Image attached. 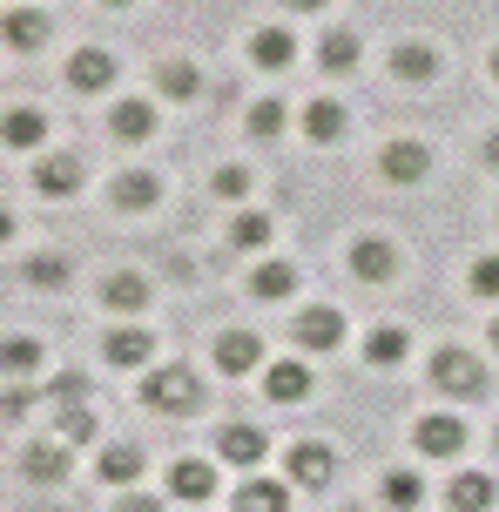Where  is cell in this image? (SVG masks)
Segmentation results:
<instances>
[{
  "label": "cell",
  "mask_w": 499,
  "mask_h": 512,
  "mask_svg": "<svg viewBox=\"0 0 499 512\" xmlns=\"http://www.w3.org/2000/svg\"><path fill=\"white\" fill-rule=\"evenodd\" d=\"M405 351H412V331H405V324H378V331L365 337V364H371V371L405 364Z\"/></svg>",
  "instance_id": "83f0119b"
},
{
  "label": "cell",
  "mask_w": 499,
  "mask_h": 512,
  "mask_svg": "<svg viewBox=\"0 0 499 512\" xmlns=\"http://www.w3.org/2000/svg\"><path fill=\"white\" fill-rule=\"evenodd\" d=\"M115 512H169V506H162V499H156V492H122V499H115Z\"/></svg>",
  "instance_id": "60d3db41"
},
{
  "label": "cell",
  "mask_w": 499,
  "mask_h": 512,
  "mask_svg": "<svg viewBox=\"0 0 499 512\" xmlns=\"http://www.w3.org/2000/svg\"><path fill=\"white\" fill-rule=\"evenodd\" d=\"M486 68H493V81H499V48H493V61H486Z\"/></svg>",
  "instance_id": "f6af8a7d"
},
{
  "label": "cell",
  "mask_w": 499,
  "mask_h": 512,
  "mask_svg": "<svg viewBox=\"0 0 499 512\" xmlns=\"http://www.w3.org/2000/svg\"><path fill=\"white\" fill-rule=\"evenodd\" d=\"M196 398H203V384L189 364H149L142 371V405L149 411H196Z\"/></svg>",
  "instance_id": "6da1fadb"
},
{
  "label": "cell",
  "mask_w": 499,
  "mask_h": 512,
  "mask_svg": "<svg viewBox=\"0 0 499 512\" xmlns=\"http://www.w3.org/2000/svg\"><path fill=\"white\" fill-rule=\"evenodd\" d=\"M284 122H290V115H284V102H257V108H250V122H243V128H250L257 142H277V135H284Z\"/></svg>",
  "instance_id": "d590c367"
},
{
  "label": "cell",
  "mask_w": 499,
  "mask_h": 512,
  "mask_svg": "<svg viewBox=\"0 0 499 512\" xmlns=\"http://www.w3.org/2000/svg\"><path fill=\"white\" fill-rule=\"evenodd\" d=\"M290 61H297V34L290 27H257L250 34V68L257 75H284Z\"/></svg>",
  "instance_id": "d6986e66"
},
{
  "label": "cell",
  "mask_w": 499,
  "mask_h": 512,
  "mask_svg": "<svg viewBox=\"0 0 499 512\" xmlns=\"http://www.w3.org/2000/svg\"><path fill=\"white\" fill-rule=\"evenodd\" d=\"M486 337H493V351H499V317H493V331H486Z\"/></svg>",
  "instance_id": "bcb514c9"
},
{
  "label": "cell",
  "mask_w": 499,
  "mask_h": 512,
  "mask_svg": "<svg viewBox=\"0 0 499 512\" xmlns=\"http://www.w3.org/2000/svg\"><path fill=\"white\" fill-rule=\"evenodd\" d=\"M466 290H473V297H486V304H499V256H493V250L473 256V270H466Z\"/></svg>",
  "instance_id": "e575fe53"
},
{
  "label": "cell",
  "mask_w": 499,
  "mask_h": 512,
  "mask_svg": "<svg viewBox=\"0 0 499 512\" xmlns=\"http://www.w3.org/2000/svg\"><path fill=\"white\" fill-rule=\"evenodd\" d=\"M290 337H297V351H304V358H324V351H338V344H344V310H338V304L297 310Z\"/></svg>",
  "instance_id": "277c9868"
},
{
  "label": "cell",
  "mask_w": 499,
  "mask_h": 512,
  "mask_svg": "<svg viewBox=\"0 0 499 512\" xmlns=\"http://www.w3.org/2000/svg\"><path fill=\"white\" fill-rule=\"evenodd\" d=\"M108 203L122 209V216H142V209L162 203V176L156 169H122V176L108 182Z\"/></svg>",
  "instance_id": "30bf717a"
},
{
  "label": "cell",
  "mask_w": 499,
  "mask_h": 512,
  "mask_svg": "<svg viewBox=\"0 0 499 512\" xmlns=\"http://www.w3.org/2000/svg\"><path fill=\"white\" fill-rule=\"evenodd\" d=\"M21 472L34 479V486H61L68 472H75V445L54 432V438H27L21 445Z\"/></svg>",
  "instance_id": "5b68a950"
},
{
  "label": "cell",
  "mask_w": 499,
  "mask_h": 512,
  "mask_svg": "<svg viewBox=\"0 0 499 512\" xmlns=\"http://www.w3.org/2000/svg\"><path fill=\"white\" fill-rule=\"evenodd\" d=\"M169 499H183V506H210V499H216V465L210 459H176V465H169Z\"/></svg>",
  "instance_id": "2e32d148"
},
{
  "label": "cell",
  "mask_w": 499,
  "mask_h": 512,
  "mask_svg": "<svg viewBox=\"0 0 499 512\" xmlns=\"http://www.w3.org/2000/svg\"><path fill=\"white\" fill-rule=\"evenodd\" d=\"M210 189L223 196V203H243V196H250V169H237V162H230V169H216Z\"/></svg>",
  "instance_id": "74e56055"
},
{
  "label": "cell",
  "mask_w": 499,
  "mask_h": 512,
  "mask_svg": "<svg viewBox=\"0 0 499 512\" xmlns=\"http://www.w3.org/2000/svg\"><path fill=\"white\" fill-rule=\"evenodd\" d=\"M102 358L115 364V371H149L156 364V331L149 324H115L102 344Z\"/></svg>",
  "instance_id": "52a82bcc"
},
{
  "label": "cell",
  "mask_w": 499,
  "mask_h": 512,
  "mask_svg": "<svg viewBox=\"0 0 499 512\" xmlns=\"http://www.w3.org/2000/svg\"><path fill=\"white\" fill-rule=\"evenodd\" d=\"M284 479L290 492H317L338 479V445H324V438H297V445H284Z\"/></svg>",
  "instance_id": "7a4b0ae2"
},
{
  "label": "cell",
  "mask_w": 499,
  "mask_h": 512,
  "mask_svg": "<svg viewBox=\"0 0 499 512\" xmlns=\"http://www.w3.org/2000/svg\"><path fill=\"white\" fill-rule=\"evenodd\" d=\"M102 304L115 310V317H135V310L149 304V283L135 277V270H122V277H108V283H102Z\"/></svg>",
  "instance_id": "1f68e13d"
},
{
  "label": "cell",
  "mask_w": 499,
  "mask_h": 512,
  "mask_svg": "<svg viewBox=\"0 0 499 512\" xmlns=\"http://www.w3.org/2000/svg\"><path fill=\"white\" fill-rule=\"evenodd\" d=\"M61 438H68V445H88V438H95V411H88V398H68V405H61Z\"/></svg>",
  "instance_id": "836d02e7"
},
{
  "label": "cell",
  "mask_w": 499,
  "mask_h": 512,
  "mask_svg": "<svg viewBox=\"0 0 499 512\" xmlns=\"http://www.w3.org/2000/svg\"><path fill=\"white\" fill-rule=\"evenodd\" d=\"M378 169H385V182L412 189V182L432 176V149H425V142H412V135H398V142H385V149H378Z\"/></svg>",
  "instance_id": "9c48e42d"
},
{
  "label": "cell",
  "mask_w": 499,
  "mask_h": 512,
  "mask_svg": "<svg viewBox=\"0 0 499 512\" xmlns=\"http://www.w3.org/2000/svg\"><path fill=\"white\" fill-rule=\"evenodd\" d=\"M392 75L412 81V88L432 81V75H439V48H432V41H398V48H392Z\"/></svg>",
  "instance_id": "d4e9b609"
},
{
  "label": "cell",
  "mask_w": 499,
  "mask_h": 512,
  "mask_svg": "<svg viewBox=\"0 0 499 512\" xmlns=\"http://www.w3.org/2000/svg\"><path fill=\"white\" fill-rule=\"evenodd\" d=\"M0 41L14 54H41L48 48V14H41V7H7V14H0Z\"/></svg>",
  "instance_id": "e0dca14e"
},
{
  "label": "cell",
  "mask_w": 499,
  "mask_h": 512,
  "mask_svg": "<svg viewBox=\"0 0 499 512\" xmlns=\"http://www.w3.org/2000/svg\"><path fill=\"white\" fill-rule=\"evenodd\" d=\"M290 290H297V270L277 263V256H263L257 270H250V297H257V304H284Z\"/></svg>",
  "instance_id": "4316f807"
},
{
  "label": "cell",
  "mask_w": 499,
  "mask_h": 512,
  "mask_svg": "<svg viewBox=\"0 0 499 512\" xmlns=\"http://www.w3.org/2000/svg\"><path fill=\"white\" fill-rule=\"evenodd\" d=\"M263 398H270V405H304V398H311V364L304 358L263 364Z\"/></svg>",
  "instance_id": "5bb4252c"
},
{
  "label": "cell",
  "mask_w": 499,
  "mask_h": 512,
  "mask_svg": "<svg viewBox=\"0 0 499 512\" xmlns=\"http://www.w3.org/2000/svg\"><path fill=\"white\" fill-rule=\"evenodd\" d=\"M493 445H499V432H493Z\"/></svg>",
  "instance_id": "c3c4849f"
},
{
  "label": "cell",
  "mask_w": 499,
  "mask_h": 512,
  "mask_svg": "<svg viewBox=\"0 0 499 512\" xmlns=\"http://www.w3.org/2000/svg\"><path fill=\"white\" fill-rule=\"evenodd\" d=\"M102 7H129V0H102Z\"/></svg>",
  "instance_id": "7dc6e473"
},
{
  "label": "cell",
  "mask_w": 499,
  "mask_h": 512,
  "mask_svg": "<svg viewBox=\"0 0 499 512\" xmlns=\"http://www.w3.org/2000/svg\"><path fill=\"white\" fill-rule=\"evenodd\" d=\"M412 445H419V459H459V452H466V418L425 411L419 425H412Z\"/></svg>",
  "instance_id": "8992f818"
},
{
  "label": "cell",
  "mask_w": 499,
  "mask_h": 512,
  "mask_svg": "<svg viewBox=\"0 0 499 512\" xmlns=\"http://www.w3.org/2000/svg\"><path fill=\"white\" fill-rule=\"evenodd\" d=\"M27 283H34V290H61V283H68V256H34V263H27Z\"/></svg>",
  "instance_id": "8d00e7d4"
},
{
  "label": "cell",
  "mask_w": 499,
  "mask_h": 512,
  "mask_svg": "<svg viewBox=\"0 0 499 512\" xmlns=\"http://www.w3.org/2000/svg\"><path fill=\"white\" fill-rule=\"evenodd\" d=\"M34 411V398H27V378H14L7 384V398H0V418H27Z\"/></svg>",
  "instance_id": "f35d334b"
},
{
  "label": "cell",
  "mask_w": 499,
  "mask_h": 512,
  "mask_svg": "<svg viewBox=\"0 0 499 512\" xmlns=\"http://www.w3.org/2000/svg\"><path fill=\"white\" fill-rule=\"evenodd\" d=\"M486 162H493V169H499V128H493V135H486Z\"/></svg>",
  "instance_id": "7bdbcfd3"
},
{
  "label": "cell",
  "mask_w": 499,
  "mask_h": 512,
  "mask_svg": "<svg viewBox=\"0 0 499 512\" xmlns=\"http://www.w3.org/2000/svg\"><path fill=\"white\" fill-rule=\"evenodd\" d=\"M398 263H405V256H398V243H392V236H378V230L351 243V277H358V283H392Z\"/></svg>",
  "instance_id": "ba28073f"
},
{
  "label": "cell",
  "mask_w": 499,
  "mask_h": 512,
  "mask_svg": "<svg viewBox=\"0 0 499 512\" xmlns=\"http://www.w3.org/2000/svg\"><path fill=\"white\" fill-rule=\"evenodd\" d=\"M499 499V486L486 472H452L446 479V512H486Z\"/></svg>",
  "instance_id": "7402d4cb"
},
{
  "label": "cell",
  "mask_w": 499,
  "mask_h": 512,
  "mask_svg": "<svg viewBox=\"0 0 499 512\" xmlns=\"http://www.w3.org/2000/svg\"><path fill=\"white\" fill-rule=\"evenodd\" d=\"M156 95L162 102H196V95H203V68H196V61H162Z\"/></svg>",
  "instance_id": "484cf974"
},
{
  "label": "cell",
  "mask_w": 499,
  "mask_h": 512,
  "mask_svg": "<svg viewBox=\"0 0 499 512\" xmlns=\"http://www.w3.org/2000/svg\"><path fill=\"white\" fill-rule=\"evenodd\" d=\"M358 54H365V41H358L351 27H324V34H317V68H324V75H351Z\"/></svg>",
  "instance_id": "ffe728a7"
},
{
  "label": "cell",
  "mask_w": 499,
  "mask_h": 512,
  "mask_svg": "<svg viewBox=\"0 0 499 512\" xmlns=\"http://www.w3.org/2000/svg\"><path fill=\"white\" fill-rule=\"evenodd\" d=\"M115 75H122V68H115L108 48H75L68 54V88H81V95H108Z\"/></svg>",
  "instance_id": "8fae6325"
},
{
  "label": "cell",
  "mask_w": 499,
  "mask_h": 512,
  "mask_svg": "<svg viewBox=\"0 0 499 512\" xmlns=\"http://www.w3.org/2000/svg\"><path fill=\"white\" fill-rule=\"evenodd\" d=\"M210 358H216L223 378H250V371H263V337L257 331H223Z\"/></svg>",
  "instance_id": "4fadbf2b"
},
{
  "label": "cell",
  "mask_w": 499,
  "mask_h": 512,
  "mask_svg": "<svg viewBox=\"0 0 499 512\" xmlns=\"http://www.w3.org/2000/svg\"><path fill=\"white\" fill-rule=\"evenodd\" d=\"M216 459L237 465V472H257V465L270 459V438H263L257 425H223V432H216Z\"/></svg>",
  "instance_id": "7c38bea8"
},
{
  "label": "cell",
  "mask_w": 499,
  "mask_h": 512,
  "mask_svg": "<svg viewBox=\"0 0 499 512\" xmlns=\"http://www.w3.org/2000/svg\"><path fill=\"white\" fill-rule=\"evenodd\" d=\"M108 135H115V142H149V135H156V102H115L108 108Z\"/></svg>",
  "instance_id": "603a6c76"
},
{
  "label": "cell",
  "mask_w": 499,
  "mask_h": 512,
  "mask_svg": "<svg viewBox=\"0 0 499 512\" xmlns=\"http://www.w3.org/2000/svg\"><path fill=\"white\" fill-rule=\"evenodd\" d=\"M378 492H385V506H392V512H419L425 506V479H419V472H385V486H378Z\"/></svg>",
  "instance_id": "d6a6232c"
},
{
  "label": "cell",
  "mask_w": 499,
  "mask_h": 512,
  "mask_svg": "<svg viewBox=\"0 0 499 512\" xmlns=\"http://www.w3.org/2000/svg\"><path fill=\"white\" fill-rule=\"evenodd\" d=\"M270 236H277V223H270L263 209H237V223H230V250L257 256V250H270Z\"/></svg>",
  "instance_id": "f1b7e54d"
},
{
  "label": "cell",
  "mask_w": 499,
  "mask_h": 512,
  "mask_svg": "<svg viewBox=\"0 0 499 512\" xmlns=\"http://www.w3.org/2000/svg\"><path fill=\"white\" fill-rule=\"evenodd\" d=\"M425 378L439 384L446 398H479V391H486V364H479L473 351H459V344H439L432 364H425Z\"/></svg>",
  "instance_id": "3957f363"
},
{
  "label": "cell",
  "mask_w": 499,
  "mask_h": 512,
  "mask_svg": "<svg viewBox=\"0 0 499 512\" xmlns=\"http://www.w3.org/2000/svg\"><path fill=\"white\" fill-rule=\"evenodd\" d=\"M34 189H41L48 203L75 196V189H81V162H75V155H61V149H41V155H34Z\"/></svg>",
  "instance_id": "9a60e30c"
},
{
  "label": "cell",
  "mask_w": 499,
  "mask_h": 512,
  "mask_svg": "<svg viewBox=\"0 0 499 512\" xmlns=\"http://www.w3.org/2000/svg\"><path fill=\"white\" fill-rule=\"evenodd\" d=\"M7 236H14V216H7V209H0V243H7Z\"/></svg>",
  "instance_id": "ee69618b"
},
{
  "label": "cell",
  "mask_w": 499,
  "mask_h": 512,
  "mask_svg": "<svg viewBox=\"0 0 499 512\" xmlns=\"http://www.w3.org/2000/svg\"><path fill=\"white\" fill-rule=\"evenodd\" d=\"M230 512H290V479H263V472H250L237 486V506Z\"/></svg>",
  "instance_id": "44dd1931"
},
{
  "label": "cell",
  "mask_w": 499,
  "mask_h": 512,
  "mask_svg": "<svg viewBox=\"0 0 499 512\" xmlns=\"http://www.w3.org/2000/svg\"><path fill=\"white\" fill-rule=\"evenodd\" d=\"M344 128H351V115H344L338 102H311V108H304V135H311L317 149H331V142H344Z\"/></svg>",
  "instance_id": "f546056e"
},
{
  "label": "cell",
  "mask_w": 499,
  "mask_h": 512,
  "mask_svg": "<svg viewBox=\"0 0 499 512\" xmlns=\"http://www.w3.org/2000/svg\"><path fill=\"white\" fill-rule=\"evenodd\" d=\"M95 472H102V486H122L129 492L142 472H149V459H142V445H108L102 459H95Z\"/></svg>",
  "instance_id": "cb8c5ba5"
},
{
  "label": "cell",
  "mask_w": 499,
  "mask_h": 512,
  "mask_svg": "<svg viewBox=\"0 0 499 512\" xmlns=\"http://www.w3.org/2000/svg\"><path fill=\"white\" fill-rule=\"evenodd\" d=\"M48 391H54V405H68V398H88V378H81V371H61Z\"/></svg>",
  "instance_id": "ab89813d"
},
{
  "label": "cell",
  "mask_w": 499,
  "mask_h": 512,
  "mask_svg": "<svg viewBox=\"0 0 499 512\" xmlns=\"http://www.w3.org/2000/svg\"><path fill=\"white\" fill-rule=\"evenodd\" d=\"M48 115H41V108H7V115H0V142H7V149H21V155H41L48 149Z\"/></svg>",
  "instance_id": "ac0fdd59"
},
{
  "label": "cell",
  "mask_w": 499,
  "mask_h": 512,
  "mask_svg": "<svg viewBox=\"0 0 499 512\" xmlns=\"http://www.w3.org/2000/svg\"><path fill=\"white\" fill-rule=\"evenodd\" d=\"M41 358H48L41 337H0V371H7V378H34Z\"/></svg>",
  "instance_id": "4dcf8cb0"
},
{
  "label": "cell",
  "mask_w": 499,
  "mask_h": 512,
  "mask_svg": "<svg viewBox=\"0 0 499 512\" xmlns=\"http://www.w3.org/2000/svg\"><path fill=\"white\" fill-rule=\"evenodd\" d=\"M290 14H317V7H331V0H284Z\"/></svg>",
  "instance_id": "b9f144b4"
}]
</instances>
